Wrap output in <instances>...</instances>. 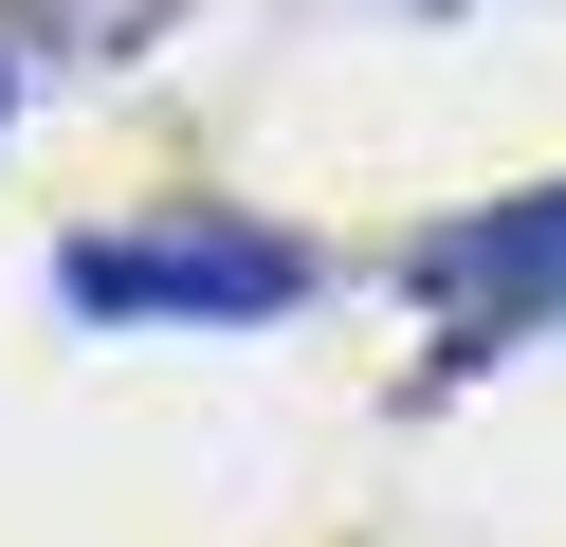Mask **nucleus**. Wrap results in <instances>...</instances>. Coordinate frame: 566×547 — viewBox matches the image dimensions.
<instances>
[{"label": "nucleus", "mask_w": 566, "mask_h": 547, "mask_svg": "<svg viewBox=\"0 0 566 547\" xmlns=\"http://www.w3.org/2000/svg\"><path fill=\"white\" fill-rule=\"evenodd\" d=\"M55 292L92 328H256L311 311V255L256 219H111V238H55Z\"/></svg>", "instance_id": "obj_1"}, {"label": "nucleus", "mask_w": 566, "mask_h": 547, "mask_svg": "<svg viewBox=\"0 0 566 547\" xmlns=\"http://www.w3.org/2000/svg\"><path fill=\"white\" fill-rule=\"evenodd\" d=\"M420 292L475 311V347H493V328H548V311H566V182H548V201L457 219V238H420Z\"/></svg>", "instance_id": "obj_2"}, {"label": "nucleus", "mask_w": 566, "mask_h": 547, "mask_svg": "<svg viewBox=\"0 0 566 547\" xmlns=\"http://www.w3.org/2000/svg\"><path fill=\"white\" fill-rule=\"evenodd\" d=\"M0 109H19V73H0Z\"/></svg>", "instance_id": "obj_3"}]
</instances>
